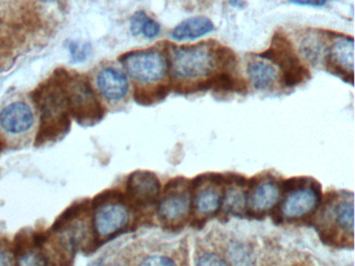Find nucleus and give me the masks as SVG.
Instances as JSON below:
<instances>
[{"mask_svg":"<svg viewBox=\"0 0 355 266\" xmlns=\"http://www.w3.org/2000/svg\"><path fill=\"white\" fill-rule=\"evenodd\" d=\"M247 74L253 87L266 91L273 87L277 80V71L272 64L261 60H253L247 66Z\"/></svg>","mask_w":355,"mask_h":266,"instance_id":"nucleus-14","label":"nucleus"},{"mask_svg":"<svg viewBox=\"0 0 355 266\" xmlns=\"http://www.w3.org/2000/svg\"><path fill=\"white\" fill-rule=\"evenodd\" d=\"M61 77L70 110L82 118H94L101 114V104L86 78L68 74L61 75Z\"/></svg>","mask_w":355,"mask_h":266,"instance_id":"nucleus-4","label":"nucleus"},{"mask_svg":"<svg viewBox=\"0 0 355 266\" xmlns=\"http://www.w3.org/2000/svg\"><path fill=\"white\" fill-rule=\"evenodd\" d=\"M334 218L336 224L345 232L352 234L354 229V204L353 197L351 195L349 200H343L334 208Z\"/></svg>","mask_w":355,"mask_h":266,"instance_id":"nucleus-16","label":"nucleus"},{"mask_svg":"<svg viewBox=\"0 0 355 266\" xmlns=\"http://www.w3.org/2000/svg\"><path fill=\"white\" fill-rule=\"evenodd\" d=\"M214 30L215 25L207 17H191L180 22L172 30L171 37L175 41L196 39Z\"/></svg>","mask_w":355,"mask_h":266,"instance_id":"nucleus-12","label":"nucleus"},{"mask_svg":"<svg viewBox=\"0 0 355 266\" xmlns=\"http://www.w3.org/2000/svg\"><path fill=\"white\" fill-rule=\"evenodd\" d=\"M130 214L125 206L109 203L101 206L94 214L95 231L101 237H110L125 228Z\"/></svg>","mask_w":355,"mask_h":266,"instance_id":"nucleus-6","label":"nucleus"},{"mask_svg":"<svg viewBox=\"0 0 355 266\" xmlns=\"http://www.w3.org/2000/svg\"><path fill=\"white\" fill-rule=\"evenodd\" d=\"M70 54H71L72 62L78 64L83 62L88 58L91 53V46L88 43H80V42H70L69 46Z\"/></svg>","mask_w":355,"mask_h":266,"instance_id":"nucleus-17","label":"nucleus"},{"mask_svg":"<svg viewBox=\"0 0 355 266\" xmlns=\"http://www.w3.org/2000/svg\"><path fill=\"white\" fill-rule=\"evenodd\" d=\"M34 114L28 104L14 102L0 112V125L7 132L20 134L32 128Z\"/></svg>","mask_w":355,"mask_h":266,"instance_id":"nucleus-8","label":"nucleus"},{"mask_svg":"<svg viewBox=\"0 0 355 266\" xmlns=\"http://www.w3.org/2000/svg\"><path fill=\"white\" fill-rule=\"evenodd\" d=\"M159 31H161V25H159V23H157V21L148 17L146 21H145L144 25H143L141 35L148 37V39H153V37L159 35Z\"/></svg>","mask_w":355,"mask_h":266,"instance_id":"nucleus-20","label":"nucleus"},{"mask_svg":"<svg viewBox=\"0 0 355 266\" xmlns=\"http://www.w3.org/2000/svg\"><path fill=\"white\" fill-rule=\"evenodd\" d=\"M97 87L103 97L111 101H119L128 91V77L115 68H105L97 76Z\"/></svg>","mask_w":355,"mask_h":266,"instance_id":"nucleus-10","label":"nucleus"},{"mask_svg":"<svg viewBox=\"0 0 355 266\" xmlns=\"http://www.w3.org/2000/svg\"><path fill=\"white\" fill-rule=\"evenodd\" d=\"M326 66L330 73L353 85L354 70V39L342 37L336 39L328 52Z\"/></svg>","mask_w":355,"mask_h":266,"instance_id":"nucleus-5","label":"nucleus"},{"mask_svg":"<svg viewBox=\"0 0 355 266\" xmlns=\"http://www.w3.org/2000/svg\"><path fill=\"white\" fill-rule=\"evenodd\" d=\"M124 70L134 80L155 83L163 80L168 73L169 62L159 50H137L120 57Z\"/></svg>","mask_w":355,"mask_h":266,"instance_id":"nucleus-3","label":"nucleus"},{"mask_svg":"<svg viewBox=\"0 0 355 266\" xmlns=\"http://www.w3.org/2000/svg\"><path fill=\"white\" fill-rule=\"evenodd\" d=\"M171 74L180 81H191L190 85L178 91L195 93L197 85L213 76L218 66H234L236 56L232 50L209 44L182 46L171 51L168 60Z\"/></svg>","mask_w":355,"mask_h":266,"instance_id":"nucleus-1","label":"nucleus"},{"mask_svg":"<svg viewBox=\"0 0 355 266\" xmlns=\"http://www.w3.org/2000/svg\"><path fill=\"white\" fill-rule=\"evenodd\" d=\"M222 204V195L218 189L207 187L199 191L195 197L196 209L205 215L215 213Z\"/></svg>","mask_w":355,"mask_h":266,"instance_id":"nucleus-15","label":"nucleus"},{"mask_svg":"<svg viewBox=\"0 0 355 266\" xmlns=\"http://www.w3.org/2000/svg\"><path fill=\"white\" fill-rule=\"evenodd\" d=\"M279 187L274 182L261 183L255 187L248 197V206L251 210L261 213L276 205L279 199Z\"/></svg>","mask_w":355,"mask_h":266,"instance_id":"nucleus-13","label":"nucleus"},{"mask_svg":"<svg viewBox=\"0 0 355 266\" xmlns=\"http://www.w3.org/2000/svg\"><path fill=\"white\" fill-rule=\"evenodd\" d=\"M197 266H228L227 263L215 254H205L199 258Z\"/></svg>","mask_w":355,"mask_h":266,"instance_id":"nucleus-21","label":"nucleus"},{"mask_svg":"<svg viewBox=\"0 0 355 266\" xmlns=\"http://www.w3.org/2000/svg\"><path fill=\"white\" fill-rule=\"evenodd\" d=\"M12 261L10 258L9 254L7 251H3V249H0V266H11Z\"/></svg>","mask_w":355,"mask_h":266,"instance_id":"nucleus-25","label":"nucleus"},{"mask_svg":"<svg viewBox=\"0 0 355 266\" xmlns=\"http://www.w3.org/2000/svg\"><path fill=\"white\" fill-rule=\"evenodd\" d=\"M292 3L299 4V6H311L321 8L325 6L329 0H288Z\"/></svg>","mask_w":355,"mask_h":266,"instance_id":"nucleus-24","label":"nucleus"},{"mask_svg":"<svg viewBox=\"0 0 355 266\" xmlns=\"http://www.w3.org/2000/svg\"><path fill=\"white\" fill-rule=\"evenodd\" d=\"M190 195L186 191H172L159 202V215L168 224L184 220L190 211Z\"/></svg>","mask_w":355,"mask_h":266,"instance_id":"nucleus-11","label":"nucleus"},{"mask_svg":"<svg viewBox=\"0 0 355 266\" xmlns=\"http://www.w3.org/2000/svg\"><path fill=\"white\" fill-rule=\"evenodd\" d=\"M319 193L313 187H302L288 193L282 206V215L294 220L311 213L319 204Z\"/></svg>","mask_w":355,"mask_h":266,"instance_id":"nucleus-7","label":"nucleus"},{"mask_svg":"<svg viewBox=\"0 0 355 266\" xmlns=\"http://www.w3.org/2000/svg\"><path fill=\"white\" fill-rule=\"evenodd\" d=\"M243 201H244V197L243 195H241L240 193H236V190L232 191L230 195H228L227 200H226V203L228 204L230 208L236 207V206H239L241 207L243 204Z\"/></svg>","mask_w":355,"mask_h":266,"instance_id":"nucleus-23","label":"nucleus"},{"mask_svg":"<svg viewBox=\"0 0 355 266\" xmlns=\"http://www.w3.org/2000/svg\"><path fill=\"white\" fill-rule=\"evenodd\" d=\"M147 18H148V16L144 10L137 12L130 19V33L134 35H141L143 25H144Z\"/></svg>","mask_w":355,"mask_h":266,"instance_id":"nucleus-19","label":"nucleus"},{"mask_svg":"<svg viewBox=\"0 0 355 266\" xmlns=\"http://www.w3.org/2000/svg\"><path fill=\"white\" fill-rule=\"evenodd\" d=\"M140 266H176L169 258L163 256H153L147 258L142 262Z\"/></svg>","mask_w":355,"mask_h":266,"instance_id":"nucleus-22","label":"nucleus"},{"mask_svg":"<svg viewBox=\"0 0 355 266\" xmlns=\"http://www.w3.org/2000/svg\"><path fill=\"white\" fill-rule=\"evenodd\" d=\"M257 56L271 60L282 69V80L286 87H297L311 77L306 66L301 64L290 39L282 33H276L272 39L271 46Z\"/></svg>","mask_w":355,"mask_h":266,"instance_id":"nucleus-2","label":"nucleus"},{"mask_svg":"<svg viewBox=\"0 0 355 266\" xmlns=\"http://www.w3.org/2000/svg\"><path fill=\"white\" fill-rule=\"evenodd\" d=\"M128 190L135 202L140 205H149L159 195V182L151 172H135L128 180Z\"/></svg>","mask_w":355,"mask_h":266,"instance_id":"nucleus-9","label":"nucleus"},{"mask_svg":"<svg viewBox=\"0 0 355 266\" xmlns=\"http://www.w3.org/2000/svg\"><path fill=\"white\" fill-rule=\"evenodd\" d=\"M17 266H47V260L40 251H28L20 256Z\"/></svg>","mask_w":355,"mask_h":266,"instance_id":"nucleus-18","label":"nucleus"}]
</instances>
